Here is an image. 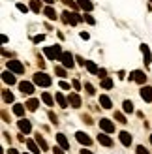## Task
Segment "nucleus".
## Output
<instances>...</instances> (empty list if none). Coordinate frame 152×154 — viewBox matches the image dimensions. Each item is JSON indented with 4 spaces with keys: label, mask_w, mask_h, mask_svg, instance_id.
<instances>
[{
    "label": "nucleus",
    "mask_w": 152,
    "mask_h": 154,
    "mask_svg": "<svg viewBox=\"0 0 152 154\" xmlns=\"http://www.w3.org/2000/svg\"><path fill=\"white\" fill-rule=\"evenodd\" d=\"M55 100L58 102V105L62 107V109H66V107H68V103H70V102H68V100H66L62 94H60V92H56V94H55Z\"/></svg>",
    "instance_id": "21"
},
{
    "label": "nucleus",
    "mask_w": 152,
    "mask_h": 154,
    "mask_svg": "<svg viewBox=\"0 0 152 154\" xmlns=\"http://www.w3.org/2000/svg\"><path fill=\"white\" fill-rule=\"evenodd\" d=\"M115 119L120 122V124H126V122H128V120H126V117H124L122 113H115Z\"/></svg>",
    "instance_id": "34"
},
{
    "label": "nucleus",
    "mask_w": 152,
    "mask_h": 154,
    "mask_svg": "<svg viewBox=\"0 0 152 154\" xmlns=\"http://www.w3.org/2000/svg\"><path fill=\"white\" fill-rule=\"evenodd\" d=\"M2 98H4V102H6V103L13 102V94H11L10 90H2Z\"/></svg>",
    "instance_id": "29"
},
{
    "label": "nucleus",
    "mask_w": 152,
    "mask_h": 154,
    "mask_svg": "<svg viewBox=\"0 0 152 154\" xmlns=\"http://www.w3.org/2000/svg\"><path fill=\"white\" fill-rule=\"evenodd\" d=\"M83 122H87V124H92V119H90L88 115H83Z\"/></svg>",
    "instance_id": "43"
},
{
    "label": "nucleus",
    "mask_w": 152,
    "mask_h": 154,
    "mask_svg": "<svg viewBox=\"0 0 152 154\" xmlns=\"http://www.w3.org/2000/svg\"><path fill=\"white\" fill-rule=\"evenodd\" d=\"M81 154H94V152H90V150H85V149H83V150H81Z\"/></svg>",
    "instance_id": "48"
},
{
    "label": "nucleus",
    "mask_w": 152,
    "mask_h": 154,
    "mask_svg": "<svg viewBox=\"0 0 152 154\" xmlns=\"http://www.w3.org/2000/svg\"><path fill=\"white\" fill-rule=\"evenodd\" d=\"M137 154H150L145 147H143V145H139V147H137Z\"/></svg>",
    "instance_id": "38"
},
{
    "label": "nucleus",
    "mask_w": 152,
    "mask_h": 154,
    "mask_svg": "<svg viewBox=\"0 0 152 154\" xmlns=\"http://www.w3.org/2000/svg\"><path fill=\"white\" fill-rule=\"evenodd\" d=\"M122 109H124L126 113H133V103L130 102V100H126V102L122 103Z\"/></svg>",
    "instance_id": "30"
},
{
    "label": "nucleus",
    "mask_w": 152,
    "mask_h": 154,
    "mask_svg": "<svg viewBox=\"0 0 152 154\" xmlns=\"http://www.w3.org/2000/svg\"><path fill=\"white\" fill-rule=\"evenodd\" d=\"M25 105H26V109H28V111H36V109H38V105H40V102L32 98V100H28Z\"/></svg>",
    "instance_id": "24"
},
{
    "label": "nucleus",
    "mask_w": 152,
    "mask_h": 154,
    "mask_svg": "<svg viewBox=\"0 0 152 154\" xmlns=\"http://www.w3.org/2000/svg\"><path fill=\"white\" fill-rule=\"evenodd\" d=\"M81 19H83V17H79L75 11H68V10H66V11L62 13V21L66 23V25H71V26H75Z\"/></svg>",
    "instance_id": "1"
},
{
    "label": "nucleus",
    "mask_w": 152,
    "mask_h": 154,
    "mask_svg": "<svg viewBox=\"0 0 152 154\" xmlns=\"http://www.w3.org/2000/svg\"><path fill=\"white\" fill-rule=\"evenodd\" d=\"M49 119H51V122H53V124H58V119H56V115L53 113V111H49Z\"/></svg>",
    "instance_id": "37"
},
{
    "label": "nucleus",
    "mask_w": 152,
    "mask_h": 154,
    "mask_svg": "<svg viewBox=\"0 0 152 154\" xmlns=\"http://www.w3.org/2000/svg\"><path fill=\"white\" fill-rule=\"evenodd\" d=\"M2 79H4V83H8V85H15V75H13V72H4L2 73Z\"/></svg>",
    "instance_id": "18"
},
{
    "label": "nucleus",
    "mask_w": 152,
    "mask_h": 154,
    "mask_svg": "<svg viewBox=\"0 0 152 154\" xmlns=\"http://www.w3.org/2000/svg\"><path fill=\"white\" fill-rule=\"evenodd\" d=\"M17 126H19V130H21L23 134H28L30 130H32V124H30V120H26V119H23V117H21V120L17 122Z\"/></svg>",
    "instance_id": "9"
},
{
    "label": "nucleus",
    "mask_w": 152,
    "mask_h": 154,
    "mask_svg": "<svg viewBox=\"0 0 152 154\" xmlns=\"http://www.w3.org/2000/svg\"><path fill=\"white\" fill-rule=\"evenodd\" d=\"M130 79H132V81H135V83H139V85H143V83L147 81V75H145V72L135 70V72H132V73H130Z\"/></svg>",
    "instance_id": "7"
},
{
    "label": "nucleus",
    "mask_w": 152,
    "mask_h": 154,
    "mask_svg": "<svg viewBox=\"0 0 152 154\" xmlns=\"http://www.w3.org/2000/svg\"><path fill=\"white\" fill-rule=\"evenodd\" d=\"M60 60H62V66L64 68H70V70H71V68L75 66V62H73L75 57L71 55V53H62V58H60Z\"/></svg>",
    "instance_id": "5"
},
{
    "label": "nucleus",
    "mask_w": 152,
    "mask_h": 154,
    "mask_svg": "<svg viewBox=\"0 0 152 154\" xmlns=\"http://www.w3.org/2000/svg\"><path fill=\"white\" fill-rule=\"evenodd\" d=\"M34 83L36 85H40V87H49V85L53 83V79L45 73V72H38L36 75H34Z\"/></svg>",
    "instance_id": "2"
},
{
    "label": "nucleus",
    "mask_w": 152,
    "mask_h": 154,
    "mask_svg": "<svg viewBox=\"0 0 152 154\" xmlns=\"http://www.w3.org/2000/svg\"><path fill=\"white\" fill-rule=\"evenodd\" d=\"M102 87L103 88H111L113 87V81L109 79V77H103V79H102Z\"/></svg>",
    "instance_id": "31"
},
{
    "label": "nucleus",
    "mask_w": 152,
    "mask_h": 154,
    "mask_svg": "<svg viewBox=\"0 0 152 154\" xmlns=\"http://www.w3.org/2000/svg\"><path fill=\"white\" fill-rule=\"evenodd\" d=\"M68 102H70V105L75 107V109H79V107H81V98H79L77 92H71V94L68 96Z\"/></svg>",
    "instance_id": "8"
},
{
    "label": "nucleus",
    "mask_w": 152,
    "mask_h": 154,
    "mask_svg": "<svg viewBox=\"0 0 152 154\" xmlns=\"http://www.w3.org/2000/svg\"><path fill=\"white\" fill-rule=\"evenodd\" d=\"M75 60H77V64H79V66H85V64H87V60L83 58V57H75Z\"/></svg>",
    "instance_id": "40"
},
{
    "label": "nucleus",
    "mask_w": 152,
    "mask_h": 154,
    "mask_svg": "<svg viewBox=\"0 0 152 154\" xmlns=\"http://www.w3.org/2000/svg\"><path fill=\"white\" fill-rule=\"evenodd\" d=\"M139 94H141V98L145 100V102H152V87H143Z\"/></svg>",
    "instance_id": "13"
},
{
    "label": "nucleus",
    "mask_w": 152,
    "mask_h": 154,
    "mask_svg": "<svg viewBox=\"0 0 152 154\" xmlns=\"http://www.w3.org/2000/svg\"><path fill=\"white\" fill-rule=\"evenodd\" d=\"M17 10L23 11V13H26V11H28V6H25V4H17Z\"/></svg>",
    "instance_id": "39"
},
{
    "label": "nucleus",
    "mask_w": 152,
    "mask_h": 154,
    "mask_svg": "<svg viewBox=\"0 0 152 154\" xmlns=\"http://www.w3.org/2000/svg\"><path fill=\"white\" fill-rule=\"evenodd\" d=\"M141 53H143V57H145V62L150 64V62H152V57H150V49H148V45L143 43V45H141Z\"/></svg>",
    "instance_id": "19"
},
{
    "label": "nucleus",
    "mask_w": 152,
    "mask_h": 154,
    "mask_svg": "<svg viewBox=\"0 0 152 154\" xmlns=\"http://www.w3.org/2000/svg\"><path fill=\"white\" fill-rule=\"evenodd\" d=\"M30 10H32V11H36V13H40V10H41V4L38 2V0H30Z\"/></svg>",
    "instance_id": "28"
},
{
    "label": "nucleus",
    "mask_w": 152,
    "mask_h": 154,
    "mask_svg": "<svg viewBox=\"0 0 152 154\" xmlns=\"http://www.w3.org/2000/svg\"><path fill=\"white\" fill-rule=\"evenodd\" d=\"M8 154H19V152L15 150V149H10V150H8Z\"/></svg>",
    "instance_id": "47"
},
{
    "label": "nucleus",
    "mask_w": 152,
    "mask_h": 154,
    "mask_svg": "<svg viewBox=\"0 0 152 154\" xmlns=\"http://www.w3.org/2000/svg\"><path fill=\"white\" fill-rule=\"evenodd\" d=\"M8 70L13 73H25V66L19 60H8Z\"/></svg>",
    "instance_id": "4"
},
{
    "label": "nucleus",
    "mask_w": 152,
    "mask_h": 154,
    "mask_svg": "<svg viewBox=\"0 0 152 154\" xmlns=\"http://www.w3.org/2000/svg\"><path fill=\"white\" fill-rule=\"evenodd\" d=\"M60 88H64V90H70V85H68L66 81H60Z\"/></svg>",
    "instance_id": "44"
},
{
    "label": "nucleus",
    "mask_w": 152,
    "mask_h": 154,
    "mask_svg": "<svg viewBox=\"0 0 152 154\" xmlns=\"http://www.w3.org/2000/svg\"><path fill=\"white\" fill-rule=\"evenodd\" d=\"M53 152H55V154H66L62 147H55V149H53Z\"/></svg>",
    "instance_id": "41"
},
{
    "label": "nucleus",
    "mask_w": 152,
    "mask_h": 154,
    "mask_svg": "<svg viewBox=\"0 0 152 154\" xmlns=\"http://www.w3.org/2000/svg\"><path fill=\"white\" fill-rule=\"evenodd\" d=\"M64 4H66L68 8H71V10H77V8H79V4L73 2V0H64Z\"/></svg>",
    "instance_id": "33"
},
{
    "label": "nucleus",
    "mask_w": 152,
    "mask_h": 154,
    "mask_svg": "<svg viewBox=\"0 0 152 154\" xmlns=\"http://www.w3.org/2000/svg\"><path fill=\"white\" fill-rule=\"evenodd\" d=\"M25 109H26V105H23V103H15L13 105V113L17 115V117H25Z\"/></svg>",
    "instance_id": "22"
},
{
    "label": "nucleus",
    "mask_w": 152,
    "mask_h": 154,
    "mask_svg": "<svg viewBox=\"0 0 152 154\" xmlns=\"http://www.w3.org/2000/svg\"><path fill=\"white\" fill-rule=\"evenodd\" d=\"M43 13H45V17H47V19H51V21H56V19H58V13H56L55 10H53L51 6H47V8H45V10H43Z\"/></svg>",
    "instance_id": "16"
},
{
    "label": "nucleus",
    "mask_w": 152,
    "mask_h": 154,
    "mask_svg": "<svg viewBox=\"0 0 152 154\" xmlns=\"http://www.w3.org/2000/svg\"><path fill=\"white\" fill-rule=\"evenodd\" d=\"M41 100L45 102V105H49V107L55 103V100H53V96L49 94V92H43V94H41Z\"/></svg>",
    "instance_id": "25"
},
{
    "label": "nucleus",
    "mask_w": 152,
    "mask_h": 154,
    "mask_svg": "<svg viewBox=\"0 0 152 154\" xmlns=\"http://www.w3.org/2000/svg\"><path fill=\"white\" fill-rule=\"evenodd\" d=\"M98 75H100L102 79H103V77H105V70H100V72H98Z\"/></svg>",
    "instance_id": "46"
},
{
    "label": "nucleus",
    "mask_w": 152,
    "mask_h": 154,
    "mask_svg": "<svg viewBox=\"0 0 152 154\" xmlns=\"http://www.w3.org/2000/svg\"><path fill=\"white\" fill-rule=\"evenodd\" d=\"M43 2H47V4H53V2H55V0H43Z\"/></svg>",
    "instance_id": "49"
},
{
    "label": "nucleus",
    "mask_w": 152,
    "mask_h": 154,
    "mask_svg": "<svg viewBox=\"0 0 152 154\" xmlns=\"http://www.w3.org/2000/svg\"><path fill=\"white\" fill-rule=\"evenodd\" d=\"M77 4H79V8H83V10H85V11H90V10H92V2H90V0H77Z\"/></svg>",
    "instance_id": "23"
},
{
    "label": "nucleus",
    "mask_w": 152,
    "mask_h": 154,
    "mask_svg": "<svg viewBox=\"0 0 152 154\" xmlns=\"http://www.w3.org/2000/svg\"><path fill=\"white\" fill-rule=\"evenodd\" d=\"M100 128L103 130L105 134H113V132H115V124H113L109 119H100Z\"/></svg>",
    "instance_id": "6"
},
{
    "label": "nucleus",
    "mask_w": 152,
    "mask_h": 154,
    "mask_svg": "<svg viewBox=\"0 0 152 154\" xmlns=\"http://www.w3.org/2000/svg\"><path fill=\"white\" fill-rule=\"evenodd\" d=\"M75 137H77V141L81 143V145H85V147H88V145H92V139L85 134V132H77L75 134Z\"/></svg>",
    "instance_id": "10"
},
{
    "label": "nucleus",
    "mask_w": 152,
    "mask_h": 154,
    "mask_svg": "<svg viewBox=\"0 0 152 154\" xmlns=\"http://www.w3.org/2000/svg\"><path fill=\"white\" fill-rule=\"evenodd\" d=\"M118 137H120V143H122L124 147H130V145H132V135L128 132H120Z\"/></svg>",
    "instance_id": "14"
},
{
    "label": "nucleus",
    "mask_w": 152,
    "mask_h": 154,
    "mask_svg": "<svg viewBox=\"0 0 152 154\" xmlns=\"http://www.w3.org/2000/svg\"><path fill=\"white\" fill-rule=\"evenodd\" d=\"M19 88H21L23 94H32V92H34V85L28 83V81H21L19 83Z\"/></svg>",
    "instance_id": "11"
},
{
    "label": "nucleus",
    "mask_w": 152,
    "mask_h": 154,
    "mask_svg": "<svg viewBox=\"0 0 152 154\" xmlns=\"http://www.w3.org/2000/svg\"><path fill=\"white\" fill-rule=\"evenodd\" d=\"M55 73H56L58 77H66V68H64V66H58V68H55Z\"/></svg>",
    "instance_id": "32"
},
{
    "label": "nucleus",
    "mask_w": 152,
    "mask_h": 154,
    "mask_svg": "<svg viewBox=\"0 0 152 154\" xmlns=\"http://www.w3.org/2000/svg\"><path fill=\"white\" fill-rule=\"evenodd\" d=\"M36 143L40 145V149H41V150H47V143H45V139H43V137H41L40 134L36 135Z\"/></svg>",
    "instance_id": "27"
},
{
    "label": "nucleus",
    "mask_w": 152,
    "mask_h": 154,
    "mask_svg": "<svg viewBox=\"0 0 152 154\" xmlns=\"http://www.w3.org/2000/svg\"><path fill=\"white\" fill-rule=\"evenodd\" d=\"M98 143L103 145V147H113V139L107 134H100V135H98Z\"/></svg>",
    "instance_id": "12"
},
{
    "label": "nucleus",
    "mask_w": 152,
    "mask_h": 154,
    "mask_svg": "<svg viewBox=\"0 0 152 154\" xmlns=\"http://www.w3.org/2000/svg\"><path fill=\"white\" fill-rule=\"evenodd\" d=\"M43 40H45V36H43V34H40V36H34V42H36V43H40V42H43Z\"/></svg>",
    "instance_id": "42"
},
{
    "label": "nucleus",
    "mask_w": 152,
    "mask_h": 154,
    "mask_svg": "<svg viewBox=\"0 0 152 154\" xmlns=\"http://www.w3.org/2000/svg\"><path fill=\"white\" fill-rule=\"evenodd\" d=\"M26 147H28V150L32 152V154H40V152H41V150H40V145L34 143L32 139H26Z\"/></svg>",
    "instance_id": "17"
},
{
    "label": "nucleus",
    "mask_w": 152,
    "mask_h": 154,
    "mask_svg": "<svg viewBox=\"0 0 152 154\" xmlns=\"http://www.w3.org/2000/svg\"><path fill=\"white\" fill-rule=\"evenodd\" d=\"M45 55H47L49 60H60V58H62V49H60V45L47 47V49H45Z\"/></svg>",
    "instance_id": "3"
},
{
    "label": "nucleus",
    "mask_w": 152,
    "mask_h": 154,
    "mask_svg": "<svg viewBox=\"0 0 152 154\" xmlns=\"http://www.w3.org/2000/svg\"><path fill=\"white\" fill-rule=\"evenodd\" d=\"M71 87H73L75 90H79V88H81V85H79V81H73V83H71Z\"/></svg>",
    "instance_id": "45"
},
{
    "label": "nucleus",
    "mask_w": 152,
    "mask_h": 154,
    "mask_svg": "<svg viewBox=\"0 0 152 154\" xmlns=\"http://www.w3.org/2000/svg\"><path fill=\"white\" fill-rule=\"evenodd\" d=\"M83 19H85L88 25H94V23H96V19L92 17V15H83Z\"/></svg>",
    "instance_id": "36"
},
{
    "label": "nucleus",
    "mask_w": 152,
    "mask_h": 154,
    "mask_svg": "<svg viewBox=\"0 0 152 154\" xmlns=\"http://www.w3.org/2000/svg\"><path fill=\"white\" fill-rule=\"evenodd\" d=\"M100 105L103 107V109H111V105H113V103H111V98L105 96V94H102V96H100Z\"/></svg>",
    "instance_id": "20"
},
{
    "label": "nucleus",
    "mask_w": 152,
    "mask_h": 154,
    "mask_svg": "<svg viewBox=\"0 0 152 154\" xmlns=\"http://www.w3.org/2000/svg\"><path fill=\"white\" fill-rule=\"evenodd\" d=\"M85 66H87V70H88L90 73H98V72H100V70H98V66L92 62V60H87V64H85Z\"/></svg>",
    "instance_id": "26"
},
{
    "label": "nucleus",
    "mask_w": 152,
    "mask_h": 154,
    "mask_svg": "<svg viewBox=\"0 0 152 154\" xmlns=\"http://www.w3.org/2000/svg\"><path fill=\"white\" fill-rule=\"evenodd\" d=\"M56 141H58V145H60V147H62L64 150L70 149V141L66 139V135H64V134H56Z\"/></svg>",
    "instance_id": "15"
},
{
    "label": "nucleus",
    "mask_w": 152,
    "mask_h": 154,
    "mask_svg": "<svg viewBox=\"0 0 152 154\" xmlns=\"http://www.w3.org/2000/svg\"><path fill=\"white\" fill-rule=\"evenodd\" d=\"M150 2H152V0H150Z\"/></svg>",
    "instance_id": "51"
},
{
    "label": "nucleus",
    "mask_w": 152,
    "mask_h": 154,
    "mask_svg": "<svg viewBox=\"0 0 152 154\" xmlns=\"http://www.w3.org/2000/svg\"><path fill=\"white\" fill-rule=\"evenodd\" d=\"M150 143H152V135H150Z\"/></svg>",
    "instance_id": "50"
},
{
    "label": "nucleus",
    "mask_w": 152,
    "mask_h": 154,
    "mask_svg": "<svg viewBox=\"0 0 152 154\" xmlns=\"http://www.w3.org/2000/svg\"><path fill=\"white\" fill-rule=\"evenodd\" d=\"M85 90H87V94H90V96H92L94 94V87H92V85H90V83H85Z\"/></svg>",
    "instance_id": "35"
}]
</instances>
